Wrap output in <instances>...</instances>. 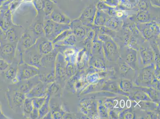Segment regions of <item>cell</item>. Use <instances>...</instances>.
Returning <instances> with one entry per match:
<instances>
[{
  "label": "cell",
  "instance_id": "obj_1",
  "mask_svg": "<svg viewBox=\"0 0 160 119\" xmlns=\"http://www.w3.org/2000/svg\"><path fill=\"white\" fill-rule=\"evenodd\" d=\"M7 96L10 108L16 113H22L23 104L26 98L25 94L20 92L13 85L8 89Z\"/></svg>",
  "mask_w": 160,
  "mask_h": 119
},
{
  "label": "cell",
  "instance_id": "obj_2",
  "mask_svg": "<svg viewBox=\"0 0 160 119\" xmlns=\"http://www.w3.org/2000/svg\"><path fill=\"white\" fill-rule=\"evenodd\" d=\"M70 29L69 25L58 24L49 19H44L43 30L45 37L50 41H53L62 31Z\"/></svg>",
  "mask_w": 160,
  "mask_h": 119
},
{
  "label": "cell",
  "instance_id": "obj_3",
  "mask_svg": "<svg viewBox=\"0 0 160 119\" xmlns=\"http://www.w3.org/2000/svg\"><path fill=\"white\" fill-rule=\"evenodd\" d=\"M39 38L30 29L25 30L17 43L16 53L23 55L26 50L36 44Z\"/></svg>",
  "mask_w": 160,
  "mask_h": 119
},
{
  "label": "cell",
  "instance_id": "obj_4",
  "mask_svg": "<svg viewBox=\"0 0 160 119\" xmlns=\"http://www.w3.org/2000/svg\"><path fill=\"white\" fill-rule=\"evenodd\" d=\"M67 64L63 55L58 53L55 65L56 81L64 87V83L66 80V67Z\"/></svg>",
  "mask_w": 160,
  "mask_h": 119
},
{
  "label": "cell",
  "instance_id": "obj_5",
  "mask_svg": "<svg viewBox=\"0 0 160 119\" xmlns=\"http://www.w3.org/2000/svg\"><path fill=\"white\" fill-rule=\"evenodd\" d=\"M39 73L40 69L39 68L23 62L18 65L17 77L20 81L34 77L38 75Z\"/></svg>",
  "mask_w": 160,
  "mask_h": 119
},
{
  "label": "cell",
  "instance_id": "obj_6",
  "mask_svg": "<svg viewBox=\"0 0 160 119\" xmlns=\"http://www.w3.org/2000/svg\"><path fill=\"white\" fill-rule=\"evenodd\" d=\"M42 57L38 51L35 44L28 49L23 53V62L29 65L39 68L42 67L41 59Z\"/></svg>",
  "mask_w": 160,
  "mask_h": 119
},
{
  "label": "cell",
  "instance_id": "obj_7",
  "mask_svg": "<svg viewBox=\"0 0 160 119\" xmlns=\"http://www.w3.org/2000/svg\"><path fill=\"white\" fill-rule=\"evenodd\" d=\"M137 27L147 40H150L159 34V26L154 21L144 24L137 23Z\"/></svg>",
  "mask_w": 160,
  "mask_h": 119
},
{
  "label": "cell",
  "instance_id": "obj_8",
  "mask_svg": "<svg viewBox=\"0 0 160 119\" xmlns=\"http://www.w3.org/2000/svg\"><path fill=\"white\" fill-rule=\"evenodd\" d=\"M155 79L153 75V67L151 65L141 69L137 78L138 83L142 86L148 87L153 86V83L156 82H155Z\"/></svg>",
  "mask_w": 160,
  "mask_h": 119
},
{
  "label": "cell",
  "instance_id": "obj_9",
  "mask_svg": "<svg viewBox=\"0 0 160 119\" xmlns=\"http://www.w3.org/2000/svg\"><path fill=\"white\" fill-rule=\"evenodd\" d=\"M103 51L106 59L110 61H117L119 57L118 46L112 39L103 43Z\"/></svg>",
  "mask_w": 160,
  "mask_h": 119
},
{
  "label": "cell",
  "instance_id": "obj_10",
  "mask_svg": "<svg viewBox=\"0 0 160 119\" xmlns=\"http://www.w3.org/2000/svg\"><path fill=\"white\" fill-rule=\"evenodd\" d=\"M17 45V43L8 42L2 44L0 48V53L2 57L1 59L11 64L15 60Z\"/></svg>",
  "mask_w": 160,
  "mask_h": 119
},
{
  "label": "cell",
  "instance_id": "obj_11",
  "mask_svg": "<svg viewBox=\"0 0 160 119\" xmlns=\"http://www.w3.org/2000/svg\"><path fill=\"white\" fill-rule=\"evenodd\" d=\"M97 11V8L95 5H90L83 10L78 18L85 26H93Z\"/></svg>",
  "mask_w": 160,
  "mask_h": 119
},
{
  "label": "cell",
  "instance_id": "obj_12",
  "mask_svg": "<svg viewBox=\"0 0 160 119\" xmlns=\"http://www.w3.org/2000/svg\"><path fill=\"white\" fill-rule=\"evenodd\" d=\"M25 30L21 26L14 25L6 32L5 40L8 43H18Z\"/></svg>",
  "mask_w": 160,
  "mask_h": 119
},
{
  "label": "cell",
  "instance_id": "obj_13",
  "mask_svg": "<svg viewBox=\"0 0 160 119\" xmlns=\"http://www.w3.org/2000/svg\"><path fill=\"white\" fill-rule=\"evenodd\" d=\"M41 82L39 75L27 80L20 81L14 86L18 90L26 94L28 93L36 85Z\"/></svg>",
  "mask_w": 160,
  "mask_h": 119
},
{
  "label": "cell",
  "instance_id": "obj_14",
  "mask_svg": "<svg viewBox=\"0 0 160 119\" xmlns=\"http://www.w3.org/2000/svg\"><path fill=\"white\" fill-rule=\"evenodd\" d=\"M121 54L122 59L132 69H136L138 66V52L132 48L127 47Z\"/></svg>",
  "mask_w": 160,
  "mask_h": 119
},
{
  "label": "cell",
  "instance_id": "obj_15",
  "mask_svg": "<svg viewBox=\"0 0 160 119\" xmlns=\"http://www.w3.org/2000/svg\"><path fill=\"white\" fill-rule=\"evenodd\" d=\"M69 25L78 40H83L86 37V27L82 24L79 19L78 18L71 21Z\"/></svg>",
  "mask_w": 160,
  "mask_h": 119
},
{
  "label": "cell",
  "instance_id": "obj_16",
  "mask_svg": "<svg viewBox=\"0 0 160 119\" xmlns=\"http://www.w3.org/2000/svg\"><path fill=\"white\" fill-rule=\"evenodd\" d=\"M36 46L42 56L50 53L54 49L53 44L45 37H40L36 41Z\"/></svg>",
  "mask_w": 160,
  "mask_h": 119
},
{
  "label": "cell",
  "instance_id": "obj_17",
  "mask_svg": "<svg viewBox=\"0 0 160 119\" xmlns=\"http://www.w3.org/2000/svg\"><path fill=\"white\" fill-rule=\"evenodd\" d=\"M58 24L69 25L71 19L59 8H54L52 13L47 18Z\"/></svg>",
  "mask_w": 160,
  "mask_h": 119
},
{
  "label": "cell",
  "instance_id": "obj_18",
  "mask_svg": "<svg viewBox=\"0 0 160 119\" xmlns=\"http://www.w3.org/2000/svg\"><path fill=\"white\" fill-rule=\"evenodd\" d=\"M48 84L40 82L33 87L28 93L25 94L27 98L44 97L47 95Z\"/></svg>",
  "mask_w": 160,
  "mask_h": 119
},
{
  "label": "cell",
  "instance_id": "obj_19",
  "mask_svg": "<svg viewBox=\"0 0 160 119\" xmlns=\"http://www.w3.org/2000/svg\"><path fill=\"white\" fill-rule=\"evenodd\" d=\"M58 52L55 49L50 53L43 56L41 59L42 67L48 69H55V62Z\"/></svg>",
  "mask_w": 160,
  "mask_h": 119
},
{
  "label": "cell",
  "instance_id": "obj_20",
  "mask_svg": "<svg viewBox=\"0 0 160 119\" xmlns=\"http://www.w3.org/2000/svg\"><path fill=\"white\" fill-rule=\"evenodd\" d=\"M139 56L143 66H147L152 64L155 59L153 51L150 46L142 48L140 50Z\"/></svg>",
  "mask_w": 160,
  "mask_h": 119
},
{
  "label": "cell",
  "instance_id": "obj_21",
  "mask_svg": "<svg viewBox=\"0 0 160 119\" xmlns=\"http://www.w3.org/2000/svg\"><path fill=\"white\" fill-rule=\"evenodd\" d=\"M131 18L133 21H136L138 23L144 24L153 21L152 16L148 11L138 12L134 16L132 17Z\"/></svg>",
  "mask_w": 160,
  "mask_h": 119
},
{
  "label": "cell",
  "instance_id": "obj_22",
  "mask_svg": "<svg viewBox=\"0 0 160 119\" xmlns=\"http://www.w3.org/2000/svg\"><path fill=\"white\" fill-rule=\"evenodd\" d=\"M119 60V72L121 76L123 78H126V79H128V77H129V75L131 78L133 77L132 76L134 75V69L126 63L122 59H121V60Z\"/></svg>",
  "mask_w": 160,
  "mask_h": 119
},
{
  "label": "cell",
  "instance_id": "obj_23",
  "mask_svg": "<svg viewBox=\"0 0 160 119\" xmlns=\"http://www.w3.org/2000/svg\"><path fill=\"white\" fill-rule=\"evenodd\" d=\"M44 19L37 20L35 22H33L29 28L38 38L45 37L43 30Z\"/></svg>",
  "mask_w": 160,
  "mask_h": 119
},
{
  "label": "cell",
  "instance_id": "obj_24",
  "mask_svg": "<svg viewBox=\"0 0 160 119\" xmlns=\"http://www.w3.org/2000/svg\"><path fill=\"white\" fill-rule=\"evenodd\" d=\"M18 65V61L15 59L14 61L10 64L9 67L5 71V76L6 79L12 81L17 77Z\"/></svg>",
  "mask_w": 160,
  "mask_h": 119
},
{
  "label": "cell",
  "instance_id": "obj_25",
  "mask_svg": "<svg viewBox=\"0 0 160 119\" xmlns=\"http://www.w3.org/2000/svg\"><path fill=\"white\" fill-rule=\"evenodd\" d=\"M123 21L120 19L116 17H109L106 22L105 26L113 30H118L122 26Z\"/></svg>",
  "mask_w": 160,
  "mask_h": 119
},
{
  "label": "cell",
  "instance_id": "obj_26",
  "mask_svg": "<svg viewBox=\"0 0 160 119\" xmlns=\"http://www.w3.org/2000/svg\"><path fill=\"white\" fill-rule=\"evenodd\" d=\"M63 88L60 83L55 81L48 84L47 94L50 96V97L60 96L62 90Z\"/></svg>",
  "mask_w": 160,
  "mask_h": 119
},
{
  "label": "cell",
  "instance_id": "obj_27",
  "mask_svg": "<svg viewBox=\"0 0 160 119\" xmlns=\"http://www.w3.org/2000/svg\"><path fill=\"white\" fill-rule=\"evenodd\" d=\"M110 16L104 12L97 10L94 18L93 25L97 26H104L108 18Z\"/></svg>",
  "mask_w": 160,
  "mask_h": 119
},
{
  "label": "cell",
  "instance_id": "obj_28",
  "mask_svg": "<svg viewBox=\"0 0 160 119\" xmlns=\"http://www.w3.org/2000/svg\"><path fill=\"white\" fill-rule=\"evenodd\" d=\"M139 90L135 91L132 93V99L135 102H139L142 101H152V100L150 98L148 94L144 91L139 89Z\"/></svg>",
  "mask_w": 160,
  "mask_h": 119
},
{
  "label": "cell",
  "instance_id": "obj_29",
  "mask_svg": "<svg viewBox=\"0 0 160 119\" xmlns=\"http://www.w3.org/2000/svg\"><path fill=\"white\" fill-rule=\"evenodd\" d=\"M51 97L47 94L46 101L38 109L39 117V119H43L44 116L50 111V101Z\"/></svg>",
  "mask_w": 160,
  "mask_h": 119
},
{
  "label": "cell",
  "instance_id": "obj_30",
  "mask_svg": "<svg viewBox=\"0 0 160 119\" xmlns=\"http://www.w3.org/2000/svg\"><path fill=\"white\" fill-rule=\"evenodd\" d=\"M118 85L120 90L125 93L131 92L133 87L132 81L126 78L122 79Z\"/></svg>",
  "mask_w": 160,
  "mask_h": 119
},
{
  "label": "cell",
  "instance_id": "obj_31",
  "mask_svg": "<svg viewBox=\"0 0 160 119\" xmlns=\"http://www.w3.org/2000/svg\"><path fill=\"white\" fill-rule=\"evenodd\" d=\"M54 3L52 0H43L42 12L44 18H48L54 8Z\"/></svg>",
  "mask_w": 160,
  "mask_h": 119
},
{
  "label": "cell",
  "instance_id": "obj_32",
  "mask_svg": "<svg viewBox=\"0 0 160 119\" xmlns=\"http://www.w3.org/2000/svg\"><path fill=\"white\" fill-rule=\"evenodd\" d=\"M33 109L32 98H27L25 100L22 109V114L25 117L29 118V115Z\"/></svg>",
  "mask_w": 160,
  "mask_h": 119
},
{
  "label": "cell",
  "instance_id": "obj_33",
  "mask_svg": "<svg viewBox=\"0 0 160 119\" xmlns=\"http://www.w3.org/2000/svg\"><path fill=\"white\" fill-rule=\"evenodd\" d=\"M92 51L94 55L103 54V43L98 40L96 35L92 43Z\"/></svg>",
  "mask_w": 160,
  "mask_h": 119
},
{
  "label": "cell",
  "instance_id": "obj_34",
  "mask_svg": "<svg viewBox=\"0 0 160 119\" xmlns=\"http://www.w3.org/2000/svg\"><path fill=\"white\" fill-rule=\"evenodd\" d=\"M90 64L97 69L105 70V62L102 58L99 56H94L90 60Z\"/></svg>",
  "mask_w": 160,
  "mask_h": 119
},
{
  "label": "cell",
  "instance_id": "obj_35",
  "mask_svg": "<svg viewBox=\"0 0 160 119\" xmlns=\"http://www.w3.org/2000/svg\"><path fill=\"white\" fill-rule=\"evenodd\" d=\"M81 105V112L84 114L89 115L91 113H92V111H94V108L96 107L94 104V103H91V101H83Z\"/></svg>",
  "mask_w": 160,
  "mask_h": 119
},
{
  "label": "cell",
  "instance_id": "obj_36",
  "mask_svg": "<svg viewBox=\"0 0 160 119\" xmlns=\"http://www.w3.org/2000/svg\"><path fill=\"white\" fill-rule=\"evenodd\" d=\"M78 41L76 36L72 33L65 38L64 40L56 43V44L62 45L74 46Z\"/></svg>",
  "mask_w": 160,
  "mask_h": 119
},
{
  "label": "cell",
  "instance_id": "obj_37",
  "mask_svg": "<svg viewBox=\"0 0 160 119\" xmlns=\"http://www.w3.org/2000/svg\"><path fill=\"white\" fill-rule=\"evenodd\" d=\"M150 8V3L148 0H137L136 9L139 11H148Z\"/></svg>",
  "mask_w": 160,
  "mask_h": 119
},
{
  "label": "cell",
  "instance_id": "obj_38",
  "mask_svg": "<svg viewBox=\"0 0 160 119\" xmlns=\"http://www.w3.org/2000/svg\"><path fill=\"white\" fill-rule=\"evenodd\" d=\"M104 90L112 92H119L122 91L119 88L118 85L115 82H111L107 83L103 88Z\"/></svg>",
  "mask_w": 160,
  "mask_h": 119
},
{
  "label": "cell",
  "instance_id": "obj_39",
  "mask_svg": "<svg viewBox=\"0 0 160 119\" xmlns=\"http://www.w3.org/2000/svg\"><path fill=\"white\" fill-rule=\"evenodd\" d=\"M76 69L75 64L70 62H67L66 67V77L67 79H69L75 75Z\"/></svg>",
  "mask_w": 160,
  "mask_h": 119
},
{
  "label": "cell",
  "instance_id": "obj_40",
  "mask_svg": "<svg viewBox=\"0 0 160 119\" xmlns=\"http://www.w3.org/2000/svg\"><path fill=\"white\" fill-rule=\"evenodd\" d=\"M47 95L44 97H34L32 98V102L33 108L39 109L44 103Z\"/></svg>",
  "mask_w": 160,
  "mask_h": 119
},
{
  "label": "cell",
  "instance_id": "obj_41",
  "mask_svg": "<svg viewBox=\"0 0 160 119\" xmlns=\"http://www.w3.org/2000/svg\"><path fill=\"white\" fill-rule=\"evenodd\" d=\"M72 33H73V32L72 31L71 29L65 30V31H62L60 34L59 35L56 37V38L52 41V43H53V44H55V43H56L57 42L62 41V40H64L68 36L72 34Z\"/></svg>",
  "mask_w": 160,
  "mask_h": 119
},
{
  "label": "cell",
  "instance_id": "obj_42",
  "mask_svg": "<svg viewBox=\"0 0 160 119\" xmlns=\"http://www.w3.org/2000/svg\"><path fill=\"white\" fill-rule=\"evenodd\" d=\"M98 114L102 118H107L108 117V108L104 105H99L98 107Z\"/></svg>",
  "mask_w": 160,
  "mask_h": 119
},
{
  "label": "cell",
  "instance_id": "obj_43",
  "mask_svg": "<svg viewBox=\"0 0 160 119\" xmlns=\"http://www.w3.org/2000/svg\"><path fill=\"white\" fill-rule=\"evenodd\" d=\"M96 8L97 10H99V11H102L104 12L107 13L109 10L112 7L109 6L102 1H99L97 2V5H96Z\"/></svg>",
  "mask_w": 160,
  "mask_h": 119
},
{
  "label": "cell",
  "instance_id": "obj_44",
  "mask_svg": "<svg viewBox=\"0 0 160 119\" xmlns=\"http://www.w3.org/2000/svg\"><path fill=\"white\" fill-rule=\"evenodd\" d=\"M120 117L123 119H133L134 114L130 110H125L120 114Z\"/></svg>",
  "mask_w": 160,
  "mask_h": 119
},
{
  "label": "cell",
  "instance_id": "obj_45",
  "mask_svg": "<svg viewBox=\"0 0 160 119\" xmlns=\"http://www.w3.org/2000/svg\"><path fill=\"white\" fill-rule=\"evenodd\" d=\"M32 1L36 11L38 13L40 11H42L43 0H32Z\"/></svg>",
  "mask_w": 160,
  "mask_h": 119
},
{
  "label": "cell",
  "instance_id": "obj_46",
  "mask_svg": "<svg viewBox=\"0 0 160 119\" xmlns=\"http://www.w3.org/2000/svg\"><path fill=\"white\" fill-rule=\"evenodd\" d=\"M110 7L116 8L119 5V0H99Z\"/></svg>",
  "mask_w": 160,
  "mask_h": 119
},
{
  "label": "cell",
  "instance_id": "obj_47",
  "mask_svg": "<svg viewBox=\"0 0 160 119\" xmlns=\"http://www.w3.org/2000/svg\"><path fill=\"white\" fill-rule=\"evenodd\" d=\"M10 64L5 60L0 58V71H5L8 69Z\"/></svg>",
  "mask_w": 160,
  "mask_h": 119
},
{
  "label": "cell",
  "instance_id": "obj_48",
  "mask_svg": "<svg viewBox=\"0 0 160 119\" xmlns=\"http://www.w3.org/2000/svg\"><path fill=\"white\" fill-rule=\"evenodd\" d=\"M39 114L38 109L33 108L32 111L30 113L28 118L30 119H39Z\"/></svg>",
  "mask_w": 160,
  "mask_h": 119
},
{
  "label": "cell",
  "instance_id": "obj_49",
  "mask_svg": "<svg viewBox=\"0 0 160 119\" xmlns=\"http://www.w3.org/2000/svg\"><path fill=\"white\" fill-rule=\"evenodd\" d=\"M125 12V11L122 10H117L116 13V17L121 19V18H123L126 16Z\"/></svg>",
  "mask_w": 160,
  "mask_h": 119
},
{
  "label": "cell",
  "instance_id": "obj_50",
  "mask_svg": "<svg viewBox=\"0 0 160 119\" xmlns=\"http://www.w3.org/2000/svg\"><path fill=\"white\" fill-rule=\"evenodd\" d=\"M43 119H53L52 117V113L50 111L47 114H46L43 117Z\"/></svg>",
  "mask_w": 160,
  "mask_h": 119
},
{
  "label": "cell",
  "instance_id": "obj_51",
  "mask_svg": "<svg viewBox=\"0 0 160 119\" xmlns=\"http://www.w3.org/2000/svg\"><path fill=\"white\" fill-rule=\"evenodd\" d=\"M129 2L132 3V4L136 5L137 0H128Z\"/></svg>",
  "mask_w": 160,
  "mask_h": 119
},
{
  "label": "cell",
  "instance_id": "obj_52",
  "mask_svg": "<svg viewBox=\"0 0 160 119\" xmlns=\"http://www.w3.org/2000/svg\"><path fill=\"white\" fill-rule=\"evenodd\" d=\"M4 1H7V0H4Z\"/></svg>",
  "mask_w": 160,
  "mask_h": 119
},
{
  "label": "cell",
  "instance_id": "obj_53",
  "mask_svg": "<svg viewBox=\"0 0 160 119\" xmlns=\"http://www.w3.org/2000/svg\"><path fill=\"white\" fill-rule=\"evenodd\" d=\"M0 114H1V112H0Z\"/></svg>",
  "mask_w": 160,
  "mask_h": 119
}]
</instances>
